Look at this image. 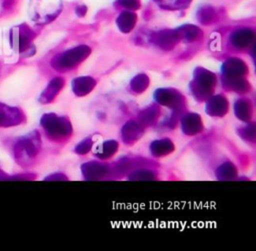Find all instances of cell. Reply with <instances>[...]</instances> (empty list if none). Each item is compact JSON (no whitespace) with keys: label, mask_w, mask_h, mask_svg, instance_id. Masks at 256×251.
<instances>
[{"label":"cell","mask_w":256,"mask_h":251,"mask_svg":"<svg viewBox=\"0 0 256 251\" xmlns=\"http://www.w3.org/2000/svg\"><path fill=\"white\" fill-rule=\"evenodd\" d=\"M22 120L23 114L19 108L0 102V127L15 126L20 124Z\"/></svg>","instance_id":"obj_3"},{"label":"cell","mask_w":256,"mask_h":251,"mask_svg":"<svg viewBox=\"0 0 256 251\" xmlns=\"http://www.w3.org/2000/svg\"><path fill=\"white\" fill-rule=\"evenodd\" d=\"M200 14H201V20H203V19H206V20H208V18H212L213 17V11H214V9H212L211 7H209V6H206V7H203V8H201L200 10Z\"/></svg>","instance_id":"obj_7"},{"label":"cell","mask_w":256,"mask_h":251,"mask_svg":"<svg viewBox=\"0 0 256 251\" xmlns=\"http://www.w3.org/2000/svg\"><path fill=\"white\" fill-rule=\"evenodd\" d=\"M62 7L60 0H30L29 15L36 23H47L55 18Z\"/></svg>","instance_id":"obj_1"},{"label":"cell","mask_w":256,"mask_h":251,"mask_svg":"<svg viewBox=\"0 0 256 251\" xmlns=\"http://www.w3.org/2000/svg\"><path fill=\"white\" fill-rule=\"evenodd\" d=\"M32 32L26 26H17L10 30V45L13 49L23 52L27 49Z\"/></svg>","instance_id":"obj_2"},{"label":"cell","mask_w":256,"mask_h":251,"mask_svg":"<svg viewBox=\"0 0 256 251\" xmlns=\"http://www.w3.org/2000/svg\"><path fill=\"white\" fill-rule=\"evenodd\" d=\"M0 180H8V176L2 170H0Z\"/></svg>","instance_id":"obj_8"},{"label":"cell","mask_w":256,"mask_h":251,"mask_svg":"<svg viewBox=\"0 0 256 251\" xmlns=\"http://www.w3.org/2000/svg\"><path fill=\"white\" fill-rule=\"evenodd\" d=\"M120 4L129 10H135L138 9L140 6L139 0H119Z\"/></svg>","instance_id":"obj_6"},{"label":"cell","mask_w":256,"mask_h":251,"mask_svg":"<svg viewBox=\"0 0 256 251\" xmlns=\"http://www.w3.org/2000/svg\"><path fill=\"white\" fill-rule=\"evenodd\" d=\"M135 20H136V16L134 13L125 11L118 17L117 22H118V25L120 26V28L130 29L134 25Z\"/></svg>","instance_id":"obj_4"},{"label":"cell","mask_w":256,"mask_h":251,"mask_svg":"<svg viewBox=\"0 0 256 251\" xmlns=\"http://www.w3.org/2000/svg\"><path fill=\"white\" fill-rule=\"evenodd\" d=\"M159 4L165 5L166 7H179L184 4H188L189 0H156Z\"/></svg>","instance_id":"obj_5"}]
</instances>
